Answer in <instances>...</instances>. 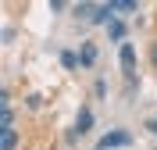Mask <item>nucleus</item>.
I'll return each mask as SVG.
<instances>
[{
    "label": "nucleus",
    "instance_id": "obj_5",
    "mask_svg": "<svg viewBox=\"0 0 157 150\" xmlns=\"http://www.w3.org/2000/svg\"><path fill=\"white\" fill-rule=\"evenodd\" d=\"M111 11H121V14H132V11H139L136 0H111Z\"/></svg>",
    "mask_w": 157,
    "mask_h": 150
},
{
    "label": "nucleus",
    "instance_id": "obj_1",
    "mask_svg": "<svg viewBox=\"0 0 157 150\" xmlns=\"http://www.w3.org/2000/svg\"><path fill=\"white\" fill-rule=\"evenodd\" d=\"M118 61H121L125 79L136 82V47H132V43H121V47H118Z\"/></svg>",
    "mask_w": 157,
    "mask_h": 150
},
{
    "label": "nucleus",
    "instance_id": "obj_9",
    "mask_svg": "<svg viewBox=\"0 0 157 150\" xmlns=\"http://www.w3.org/2000/svg\"><path fill=\"white\" fill-rule=\"evenodd\" d=\"M107 32H111V40H121V36H125V25H121V21H111Z\"/></svg>",
    "mask_w": 157,
    "mask_h": 150
},
{
    "label": "nucleus",
    "instance_id": "obj_4",
    "mask_svg": "<svg viewBox=\"0 0 157 150\" xmlns=\"http://www.w3.org/2000/svg\"><path fill=\"white\" fill-rule=\"evenodd\" d=\"M14 147H18V132L4 129V132H0V150H14Z\"/></svg>",
    "mask_w": 157,
    "mask_h": 150
},
{
    "label": "nucleus",
    "instance_id": "obj_3",
    "mask_svg": "<svg viewBox=\"0 0 157 150\" xmlns=\"http://www.w3.org/2000/svg\"><path fill=\"white\" fill-rule=\"evenodd\" d=\"M97 57H100V50H97V43H82V47H78V64H82V68H93V64H97Z\"/></svg>",
    "mask_w": 157,
    "mask_h": 150
},
{
    "label": "nucleus",
    "instance_id": "obj_2",
    "mask_svg": "<svg viewBox=\"0 0 157 150\" xmlns=\"http://www.w3.org/2000/svg\"><path fill=\"white\" fill-rule=\"evenodd\" d=\"M128 143H132L128 132H107V136L100 140V150H118V147H128Z\"/></svg>",
    "mask_w": 157,
    "mask_h": 150
},
{
    "label": "nucleus",
    "instance_id": "obj_10",
    "mask_svg": "<svg viewBox=\"0 0 157 150\" xmlns=\"http://www.w3.org/2000/svg\"><path fill=\"white\" fill-rule=\"evenodd\" d=\"M150 129H154V132H157V118H154V121H150Z\"/></svg>",
    "mask_w": 157,
    "mask_h": 150
},
{
    "label": "nucleus",
    "instance_id": "obj_7",
    "mask_svg": "<svg viewBox=\"0 0 157 150\" xmlns=\"http://www.w3.org/2000/svg\"><path fill=\"white\" fill-rule=\"evenodd\" d=\"M61 64H64V68H75V64H78V54H71V50H61Z\"/></svg>",
    "mask_w": 157,
    "mask_h": 150
},
{
    "label": "nucleus",
    "instance_id": "obj_8",
    "mask_svg": "<svg viewBox=\"0 0 157 150\" xmlns=\"http://www.w3.org/2000/svg\"><path fill=\"white\" fill-rule=\"evenodd\" d=\"M107 14H114V11H111V4H100V7L93 11V21H107Z\"/></svg>",
    "mask_w": 157,
    "mask_h": 150
},
{
    "label": "nucleus",
    "instance_id": "obj_11",
    "mask_svg": "<svg viewBox=\"0 0 157 150\" xmlns=\"http://www.w3.org/2000/svg\"><path fill=\"white\" fill-rule=\"evenodd\" d=\"M154 64H157V47H154Z\"/></svg>",
    "mask_w": 157,
    "mask_h": 150
},
{
    "label": "nucleus",
    "instance_id": "obj_6",
    "mask_svg": "<svg viewBox=\"0 0 157 150\" xmlns=\"http://www.w3.org/2000/svg\"><path fill=\"white\" fill-rule=\"evenodd\" d=\"M93 125V111H78V121H75V132H89Z\"/></svg>",
    "mask_w": 157,
    "mask_h": 150
}]
</instances>
